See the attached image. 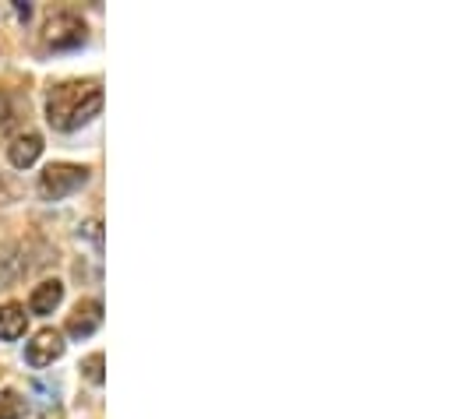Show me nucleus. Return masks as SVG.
I'll return each mask as SVG.
<instances>
[{
  "instance_id": "1",
  "label": "nucleus",
  "mask_w": 455,
  "mask_h": 419,
  "mask_svg": "<svg viewBox=\"0 0 455 419\" xmlns=\"http://www.w3.org/2000/svg\"><path fill=\"white\" fill-rule=\"evenodd\" d=\"M103 109V89L100 82H60L46 96V120L53 130H78Z\"/></svg>"
},
{
  "instance_id": "2",
  "label": "nucleus",
  "mask_w": 455,
  "mask_h": 419,
  "mask_svg": "<svg viewBox=\"0 0 455 419\" xmlns=\"http://www.w3.org/2000/svg\"><path fill=\"white\" fill-rule=\"evenodd\" d=\"M89 170L85 166H71V162H53L39 173V194L46 202H60L68 194H75L78 187H85Z\"/></svg>"
},
{
  "instance_id": "3",
  "label": "nucleus",
  "mask_w": 455,
  "mask_h": 419,
  "mask_svg": "<svg viewBox=\"0 0 455 419\" xmlns=\"http://www.w3.org/2000/svg\"><path fill=\"white\" fill-rule=\"evenodd\" d=\"M85 21L78 18V14H53L50 21H46V32H43V39L53 46V50H75V46H82L85 43Z\"/></svg>"
},
{
  "instance_id": "4",
  "label": "nucleus",
  "mask_w": 455,
  "mask_h": 419,
  "mask_svg": "<svg viewBox=\"0 0 455 419\" xmlns=\"http://www.w3.org/2000/svg\"><path fill=\"white\" fill-rule=\"evenodd\" d=\"M60 356H64V338H60V331H53V328L36 331L32 342L25 345V360H28V367H50V363L60 360Z\"/></svg>"
},
{
  "instance_id": "5",
  "label": "nucleus",
  "mask_w": 455,
  "mask_h": 419,
  "mask_svg": "<svg viewBox=\"0 0 455 419\" xmlns=\"http://www.w3.org/2000/svg\"><path fill=\"white\" fill-rule=\"evenodd\" d=\"M103 324V304L100 300H78L75 311L68 314V335L71 338H89Z\"/></svg>"
},
{
  "instance_id": "6",
  "label": "nucleus",
  "mask_w": 455,
  "mask_h": 419,
  "mask_svg": "<svg viewBox=\"0 0 455 419\" xmlns=\"http://www.w3.org/2000/svg\"><path fill=\"white\" fill-rule=\"evenodd\" d=\"M39 152H43V138H39L36 130H25V134H18V138L7 145V159H11V166H18V170H28V166L39 159Z\"/></svg>"
},
{
  "instance_id": "7",
  "label": "nucleus",
  "mask_w": 455,
  "mask_h": 419,
  "mask_svg": "<svg viewBox=\"0 0 455 419\" xmlns=\"http://www.w3.org/2000/svg\"><path fill=\"white\" fill-rule=\"evenodd\" d=\"M60 300H64V286H60L57 279H46V282H39V286L32 289V296H28V311L39 317H46L57 311Z\"/></svg>"
},
{
  "instance_id": "8",
  "label": "nucleus",
  "mask_w": 455,
  "mask_h": 419,
  "mask_svg": "<svg viewBox=\"0 0 455 419\" xmlns=\"http://www.w3.org/2000/svg\"><path fill=\"white\" fill-rule=\"evenodd\" d=\"M25 324H28L25 307H18V304H4V307H0V338H4V342L21 338V335H25Z\"/></svg>"
},
{
  "instance_id": "9",
  "label": "nucleus",
  "mask_w": 455,
  "mask_h": 419,
  "mask_svg": "<svg viewBox=\"0 0 455 419\" xmlns=\"http://www.w3.org/2000/svg\"><path fill=\"white\" fill-rule=\"evenodd\" d=\"M0 419H25V399L18 391H0Z\"/></svg>"
},
{
  "instance_id": "10",
  "label": "nucleus",
  "mask_w": 455,
  "mask_h": 419,
  "mask_svg": "<svg viewBox=\"0 0 455 419\" xmlns=\"http://www.w3.org/2000/svg\"><path fill=\"white\" fill-rule=\"evenodd\" d=\"M103 352H92V356H85V363H82V374L92 381V384H103L107 381V374H103Z\"/></svg>"
},
{
  "instance_id": "11",
  "label": "nucleus",
  "mask_w": 455,
  "mask_h": 419,
  "mask_svg": "<svg viewBox=\"0 0 455 419\" xmlns=\"http://www.w3.org/2000/svg\"><path fill=\"white\" fill-rule=\"evenodd\" d=\"M11 254V247H0V286L14 275V257H7Z\"/></svg>"
},
{
  "instance_id": "12",
  "label": "nucleus",
  "mask_w": 455,
  "mask_h": 419,
  "mask_svg": "<svg viewBox=\"0 0 455 419\" xmlns=\"http://www.w3.org/2000/svg\"><path fill=\"white\" fill-rule=\"evenodd\" d=\"M85 236H92V240H100V222L92 218V222H85V229H82Z\"/></svg>"
},
{
  "instance_id": "13",
  "label": "nucleus",
  "mask_w": 455,
  "mask_h": 419,
  "mask_svg": "<svg viewBox=\"0 0 455 419\" xmlns=\"http://www.w3.org/2000/svg\"><path fill=\"white\" fill-rule=\"evenodd\" d=\"M43 419H57V416H43Z\"/></svg>"
}]
</instances>
